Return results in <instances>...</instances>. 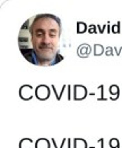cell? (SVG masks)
<instances>
[{
    "mask_svg": "<svg viewBox=\"0 0 122 148\" xmlns=\"http://www.w3.org/2000/svg\"><path fill=\"white\" fill-rule=\"evenodd\" d=\"M67 145H68V148H71V139L70 138H68V144Z\"/></svg>",
    "mask_w": 122,
    "mask_h": 148,
    "instance_id": "24",
    "label": "cell"
},
{
    "mask_svg": "<svg viewBox=\"0 0 122 148\" xmlns=\"http://www.w3.org/2000/svg\"><path fill=\"white\" fill-rule=\"evenodd\" d=\"M35 95V89L32 87V85H23L19 88V96L21 99L24 101H29L33 99V96Z\"/></svg>",
    "mask_w": 122,
    "mask_h": 148,
    "instance_id": "3",
    "label": "cell"
},
{
    "mask_svg": "<svg viewBox=\"0 0 122 148\" xmlns=\"http://www.w3.org/2000/svg\"><path fill=\"white\" fill-rule=\"evenodd\" d=\"M93 53H94L96 57L102 56V54H105V48H104L102 44L96 43V44L93 45Z\"/></svg>",
    "mask_w": 122,
    "mask_h": 148,
    "instance_id": "10",
    "label": "cell"
},
{
    "mask_svg": "<svg viewBox=\"0 0 122 148\" xmlns=\"http://www.w3.org/2000/svg\"><path fill=\"white\" fill-rule=\"evenodd\" d=\"M73 99L75 101H83L87 97L88 95V90L86 86L84 85H73Z\"/></svg>",
    "mask_w": 122,
    "mask_h": 148,
    "instance_id": "4",
    "label": "cell"
},
{
    "mask_svg": "<svg viewBox=\"0 0 122 148\" xmlns=\"http://www.w3.org/2000/svg\"><path fill=\"white\" fill-rule=\"evenodd\" d=\"M51 88H52L53 93L56 94V99H57V101H60L61 97H62V95H63V93H64V90L68 88V85H63V86H62V88H61L60 92H59V90L56 88V86H54V85H52V86H51Z\"/></svg>",
    "mask_w": 122,
    "mask_h": 148,
    "instance_id": "11",
    "label": "cell"
},
{
    "mask_svg": "<svg viewBox=\"0 0 122 148\" xmlns=\"http://www.w3.org/2000/svg\"><path fill=\"white\" fill-rule=\"evenodd\" d=\"M62 24L52 14H38L28 18L18 33V48L29 63L50 67L63 60L60 53Z\"/></svg>",
    "mask_w": 122,
    "mask_h": 148,
    "instance_id": "1",
    "label": "cell"
},
{
    "mask_svg": "<svg viewBox=\"0 0 122 148\" xmlns=\"http://www.w3.org/2000/svg\"><path fill=\"white\" fill-rule=\"evenodd\" d=\"M51 143L53 144L54 148H63L64 144H66V143H68V138H63V139H62V141H61V145H58V144L56 143V139H54V138H52V139H51Z\"/></svg>",
    "mask_w": 122,
    "mask_h": 148,
    "instance_id": "15",
    "label": "cell"
},
{
    "mask_svg": "<svg viewBox=\"0 0 122 148\" xmlns=\"http://www.w3.org/2000/svg\"><path fill=\"white\" fill-rule=\"evenodd\" d=\"M35 148H51L50 140L47 138H38L35 141Z\"/></svg>",
    "mask_w": 122,
    "mask_h": 148,
    "instance_id": "7",
    "label": "cell"
},
{
    "mask_svg": "<svg viewBox=\"0 0 122 148\" xmlns=\"http://www.w3.org/2000/svg\"><path fill=\"white\" fill-rule=\"evenodd\" d=\"M98 143L101 144V148H104V139H103V138H101V139L98 140Z\"/></svg>",
    "mask_w": 122,
    "mask_h": 148,
    "instance_id": "23",
    "label": "cell"
},
{
    "mask_svg": "<svg viewBox=\"0 0 122 148\" xmlns=\"http://www.w3.org/2000/svg\"><path fill=\"white\" fill-rule=\"evenodd\" d=\"M71 88L73 87L70 86V85H68V88H67V90H68V101L71 99Z\"/></svg>",
    "mask_w": 122,
    "mask_h": 148,
    "instance_id": "20",
    "label": "cell"
},
{
    "mask_svg": "<svg viewBox=\"0 0 122 148\" xmlns=\"http://www.w3.org/2000/svg\"><path fill=\"white\" fill-rule=\"evenodd\" d=\"M19 148H35V144L31 138H23L19 141Z\"/></svg>",
    "mask_w": 122,
    "mask_h": 148,
    "instance_id": "8",
    "label": "cell"
},
{
    "mask_svg": "<svg viewBox=\"0 0 122 148\" xmlns=\"http://www.w3.org/2000/svg\"><path fill=\"white\" fill-rule=\"evenodd\" d=\"M110 148H120V141L118 138H111L109 141Z\"/></svg>",
    "mask_w": 122,
    "mask_h": 148,
    "instance_id": "14",
    "label": "cell"
},
{
    "mask_svg": "<svg viewBox=\"0 0 122 148\" xmlns=\"http://www.w3.org/2000/svg\"><path fill=\"white\" fill-rule=\"evenodd\" d=\"M92 50H93V48H92L89 44L83 43V44H80V45L78 47V49H77V54H78V57H80V58H87V57L92 53Z\"/></svg>",
    "mask_w": 122,
    "mask_h": 148,
    "instance_id": "5",
    "label": "cell"
},
{
    "mask_svg": "<svg viewBox=\"0 0 122 148\" xmlns=\"http://www.w3.org/2000/svg\"><path fill=\"white\" fill-rule=\"evenodd\" d=\"M105 54L109 56V57L114 56V48H112V47H106V49H105Z\"/></svg>",
    "mask_w": 122,
    "mask_h": 148,
    "instance_id": "17",
    "label": "cell"
},
{
    "mask_svg": "<svg viewBox=\"0 0 122 148\" xmlns=\"http://www.w3.org/2000/svg\"><path fill=\"white\" fill-rule=\"evenodd\" d=\"M73 148H88V144L83 138H75L73 140Z\"/></svg>",
    "mask_w": 122,
    "mask_h": 148,
    "instance_id": "9",
    "label": "cell"
},
{
    "mask_svg": "<svg viewBox=\"0 0 122 148\" xmlns=\"http://www.w3.org/2000/svg\"><path fill=\"white\" fill-rule=\"evenodd\" d=\"M111 26H112V25L110 24V22H108V23H106V32H108V33H111Z\"/></svg>",
    "mask_w": 122,
    "mask_h": 148,
    "instance_id": "22",
    "label": "cell"
},
{
    "mask_svg": "<svg viewBox=\"0 0 122 148\" xmlns=\"http://www.w3.org/2000/svg\"><path fill=\"white\" fill-rule=\"evenodd\" d=\"M77 28H76V32L77 34H84L88 31V27H87V24L84 23V22H77Z\"/></svg>",
    "mask_w": 122,
    "mask_h": 148,
    "instance_id": "12",
    "label": "cell"
},
{
    "mask_svg": "<svg viewBox=\"0 0 122 148\" xmlns=\"http://www.w3.org/2000/svg\"><path fill=\"white\" fill-rule=\"evenodd\" d=\"M109 93L111 94L110 99L112 101H117L120 96V89H119V86L118 85H111L110 88H109Z\"/></svg>",
    "mask_w": 122,
    "mask_h": 148,
    "instance_id": "6",
    "label": "cell"
},
{
    "mask_svg": "<svg viewBox=\"0 0 122 148\" xmlns=\"http://www.w3.org/2000/svg\"><path fill=\"white\" fill-rule=\"evenodd\" d=\"M97 29L101 34H103V33H104V31L106 29V24L105 25H97Z\"/></svg>",
    "mask_w": 122,
    "mask_h": 148,
    "instance_id": "19",
    "label": "cell"
},
{
    "mask_svg": "<svg viewBox=\"0 0 122 148\" xmlns=\"http://www.w3.org/2000/svg\"><path fill=\"white\" fill-rule=\"evenodd\" d=\"M51 95V89L47 85H38L35 88V97L38 101H47Z\"/></svg>",
    "mask_w": 122,
    "mask_h": 148,
    "instance_id": "2",
    "label": "cell"
},
{
    "mask_svg": "<svg viewBox=\"0 0 122 148\" xmlns=\"http://www.w3.org/2000/svg\"><path fill=\"white\" fill-rule=\"evenodd\" d=\"M114 51H115V54H117V56H120V54H121V52H122V47L121 48H119V49L114 48Z\"/></svg>",
    "mask_w": 122,
    "mask_h": 148,
    "instance_id": "21",
    "label": "cell"
},
{
    "mask_svg": "<svg viewBox=\"0 0 122 148\" xmlns=\"http://www.w3.org/2000/svg\"><path fill=\"white\" fill-rule=\"evenodd\" d=\"M120 25H121V22H118L117 24L112 25L111 26V33H113V34H120L121 33Z\"/></svg>",
    "mask_w": 122,
    "mask_h": 148,
    "instance_id": "13",
    "label": "cell"
},
{
    "mask_svg": "<svg viewBox=\"0 0 122 148\" xmlns=\"http://www.w3.org/2000/svg\"><path fill=\"white\" fill-rule=\"evenodd\" d=\"M88 33L89 34H97V25H89L88 26Z\"/></svg>",
    "mask_w": 122,
    "mask_h": 148,
    "instance_id": "16",
    "label": "cell"
},
{
    "mask_svg": "<svg viewBox=\"0 0 122 148\" xmlns=\"http://www.w3.org/2000/svg\"><path fill=\"white\" fill-rule=\"evenodd\" d=\"M98 89H101V97L97 99V101H106V99L104 97V85H99Z\"/></svg>",
    "mask_w": 122,
    "mask_h": 148,
    "instance_id": "18",
    "label": "cell"
}]
</instances>
